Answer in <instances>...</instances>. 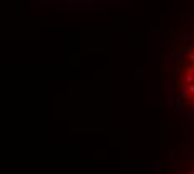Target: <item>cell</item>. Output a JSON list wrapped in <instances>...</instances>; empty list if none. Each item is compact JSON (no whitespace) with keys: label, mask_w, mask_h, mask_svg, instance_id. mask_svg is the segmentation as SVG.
<instances>
[{"label":"cell","mask_w":194,"mask_h":174,"mask_svg":"<svg viewBox=\"0 0 194 174\" xmlns=\"http://www.w3.org/2000/svg\"><path fill=\"white\" fill-rule=\"evenodd\" d=\"M188 106H189V107H192V109H194V101H188Z\"/></svg>","instance_id":"7a4b0ae2"},{"label":"cell","mask_w":194,"mask_h":174,"mask_svg":"<svg viewBox=\"0 0 194 174\" xmlns=\"http://www.w3.org/2000/svg\"><path fill=\"white\" fill-rule=\"evenodd\" d=\"M188 84H194V72L192 70H189V72L186 74V85Z\"/></svg>","instance_id":"6da1fadb"},{"label":"cell","mask_w":194,"mask_h":174,"mask_svg":"<svg viewBox=\"0 0 194 174\" xmlns=\"http://www.w3.org/2000/svg\"><path fill=\"white\" fill-rule=\"evenodd\" d=\"M189 62H194V54H192L191 57H189Z\"/></svg>","instance_id":"3957f363"},{"label":"cell","mask_w":194,"mask_h":174,"mask_svg":"<svg viewBox=\"0 0 194 174\" xmlns=\"http://www.w3.org/2000/svg\"><path fill=\"white\" fill-rule=\"evenodd\" d=\"M191 70H192V72H194V64H192V65H191Z\"/></svg>","instance_id":"277c9868"}]
</instances>
